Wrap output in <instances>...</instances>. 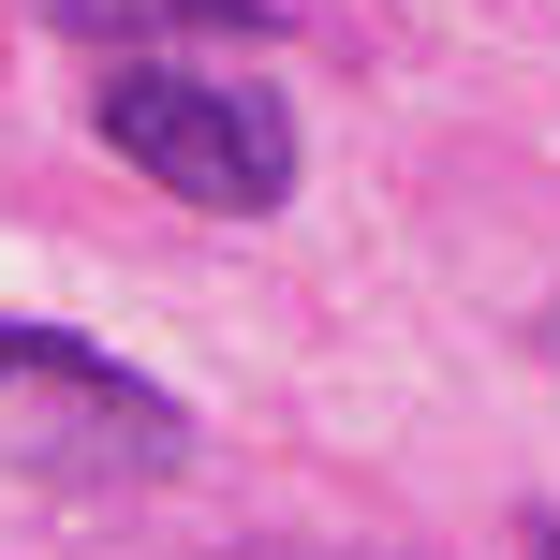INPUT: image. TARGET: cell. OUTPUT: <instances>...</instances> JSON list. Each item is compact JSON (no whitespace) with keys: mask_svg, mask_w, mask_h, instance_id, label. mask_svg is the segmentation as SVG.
<instances>
[{"mask_svg":"<svg viewBox=\"0 0 560 560\" xmlns=\"http://www.w3.org/2000/svg\"><path fill=\"white\" fill-rule=\"evenodd\" d=\"M45 30L104 59H163V45H280V0H30Z\"/></svg>","mask_w":560,"mask_h":560,"instance_id":"2","label":"cell"},{"mask_svg":"<svg viewBox=\"0 0 560 560\" xmlns=\"http://www.w3.org/2000/svg\"><path fill=\"white\" fill-rule=\"evenodd\" d=\"M89 133L148 177V192L207 207V222H266L295 192V104L252 74H177V59H133V74L89 89Z\"/></svg>","mask_w":560,"mask_h":560,"instance_id":"1","label":"cell"},{"mask_svg":"<svg viewBox=\"0 0 560 560\" xmlns=\"http://www.w3.org/2000/svg\"><path fill=\"white\" fill-rule=\"evenodd\" d=\"M252 560H384V546H252Z\"/></svg>","mask_w":560,"mask_h":560,"instance_id":"3","label":"cell"},{"mask_svg":"<svg viewBox=\"0 0 560 560\" xmlns=\"http://www.w3.org/2000/svg\"><path fill=\"white\" fill-rule=\"evenodd\" d=\"M546 560H560V532H546Z\"/></svg>","mask_w":560,"mask_h":560,"instance_id":"4","label":"cell"}]
</instances>
